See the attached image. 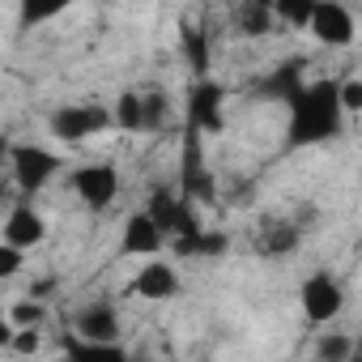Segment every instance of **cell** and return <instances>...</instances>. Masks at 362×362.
Listing matches in <instances>:
<instances>
[{"instance_id": "29", "label": "cell", "mask_w": 362, "mask_h": 362, "mask_svg": "<svg viewBox=\"0 0 362 362\" xmlns=\"http://www.w3.org/2000/svg\"><path fill=\"white\" fill-rule=\"evenodd\" d=\"M354 362H358V358H354Z\"/></svg>"}, {"instance_id": "27", "label": "cell", "mask_w": 362, "mask_h": 362, "mask_svg": "<svg viewBox=\"0 0 362 362\" xmlns=\"http://www.w3.org/2000/svg\"><path fill=\"white\" fill-rule=\"evenodd\" d=\"M5 192H9V188H5V179H0V201H5Z\"/></svg>"}, {"instance_id": "7", "label": "cell", "mask_w": 362, "mask_h": 362, "mask_svg": "<svg viewBox=\"0 0 362 362\" xmlns=\"http://www.w3.org/2000/svg\"><path fill=\"white\" fill-rule=\"evenodd\" d=\"M222 103H226V90L214 77L192 81V90H188V124H192V132H222V124H226Z\"/></svg>"}, {"instance_id": "15", "label": "cell", "mask_w": 362, "mask_h": 362, "mask_svg": "<svg viewBox=\"0 0 362 362\" xmlns=\"http://www.w3.org/2000/svg\"><path fill=\"white\" fill-rule=\"evenodd\" d=\"M354 358H358V345L349 332H328L315 345V362H354Z\"/></svg>"}, {"instance_id": "5", "label": "cell", "mask_w": 362, "mask_h": 362, "mask_svg": "<svg viewBox=\"0 0 362 362\" xmlns=\"http://www.w3.org/2000/svg\"><path fill=\"white\" fill-rule=\"evenodd\" d=\"M311 39L315 43H328V47H349L358 39V22L345 5H337V0H315L311 5V22H307Z\"/></svg>"}, {"instance_id": "17", "label": "cell", "mask_w": 362, "mask_h": 362, "mask_svg": "<svg viewBox=\"0 0 362 362\" xmlns=\"http://www.w3.org/2000/svg\"><path fill=\"white\" fill-rule=\"evenodd\" d=\"M111 124L115 128H128V132H141V94L136 90H124L111 107Z\"/></svg>"}, {"instance_id": "21", "label": "cell", "mask_w": 362, "mask_h": 362, "mask_svg": "<svg viewBox=\"0 0 362 362\" xmlns=\"http://www.w3.org/2000/svg\"><path fill=\"white\" fill-rule=\"evenodd\" d=\"M337 107H341V115H358L362 111V77L337 81Z\"/></svg>"}, {"instance_id": "9", "label": "cell", "mask_w": 362, "mask_h": 362, "mask_svg": "<svg viewBox=\"0 0 362 362\" xmlns=\"http://www.w3.org/2000/svg\"><path fill=\"white\" fill-rule=\"evenodd\" d=\"M132 294L136 298H145V303H166V298H175L179 294V269L170 264V260H145L141 269H136V277H132Z\"/></svg>"}, {"instance_id": "13", "label": "cell", "mask_w": 362, "mask_h": 362, "mask_svg": "<svg viewBox=\"0 0 362 362\" xmlns=\"http://www.w3.org/2000/svg\"><path fill=\"white\" fill-rule=\"evenodd\" d=\"M303 69H307V60L303 56H294V60H281L277 69H273V77L264 81V94H273V98H294L307 81H303Z\"/></svg>"}, {"instance_id": "19", "label": "cell", "mask_w": 362, "mask_h": 362, "mask_svg": "<svg viewBox=\"0 0 362 362\" xmlns=\"http://www.w3.org/2000/svg\"><path fill=\"white\" fill-rule=\"evenodd\" d=\"M311 5H315V0H277V5H273V22H286V26H303L307 30Z\"/></svg>"}, {"instance_id": "6", "label": "cell", "mask_w": 362, "mask_h": 362, "mask_svg": "<svg viewBox=\"0 0 362 362\" xmlns=\"http://www.w3.org/2000/svg\"><path fill=\"white\" fill-rule=\"evenodd\" d=\"M73 192L86 209H107L119 192V170L111 162H86L81 170H73Z\"/></svg>"}, {"instance_id": "18", "label": "cell", "mask_w": 362, "mask_h": 362, "mask_svg": "<svg viewBox=\"0 0 362 362\" xmlns=\"http://www.w3.org/2000/svg\"><path fill=\"white\" fill-rule=\"evenodd\" d=\"M64 9H69L64 0H26L18 18H22V26H26V30H35V26H43V22H56Z\"/></svg>"}, {"instance_id": "23", "label": "cell", "mask_w": 362, "mask_h": 362, "mask_svg": "<svg viewBox=\"0 0 362 362\" xmlns=\"http://www.w3.org/2000/svg\"><path fill=\"white\" fill-rule=\"evenodd\" d=\"M22 264H26V256H22L18 247H9V243H0V281H9L13 273H22Z\"/></svg>"}, {"instance_id": "14", "label": "cell", "mask_w": 362, "mask_h": 362, "mask_svg": "<svg viewBox=\"0 0 362 362\" xmlns=\"http://www.w3.org/2000/svg\"><path fill=\"white\" fill-rule=\"evenodd\" d=\"M235 22L243 35H269L273 30V5H260V0H243L235 9Z\"/></svg>"}, {"instance_id": "16", "label": "cell", "mask_w": 362, "mask_h": 362, "mask_svg": "<svg viewBox=\"0 0 362 362\" xmlns=\"http://www.w3.org/2000/svg\"><path fill=\"white\" fill-rule=\"evenodd\" d=\"M184 56H188V64H192L197 81H201V77H209V39H205V30L184 26Z\"/></svg>"}, {"instance_id": "11", "label": "cell", "mask_w": 362, "mask_h": 362, "mask_svg": "<svg viewBox=\"0 0 362 362\" xmlns=\"http://www.w3.org/2000/svg\"><path fill=\"white\" fill-rule=\"evenodd\" d=\"M162 247H166V235L149 222V214H145V209H141V214H132V218L124 222V239H119V252H124V256L153 260Z\"/></svg>"}, {"instance_id": "10", "label": "cell", "mask_w": 362, "mask_h": 362, "mask_svg": "<svg viewBox=\"0 0 362 362\" xmlns=\"http://www.w3.org/2000/svg\"><path fill=\"white\" fill-rule=\"evenodd\" d=\"M43 239H47V222H43L30 205H13L9 218H5V230H0V243H9V247H18V252L26 256V252H35Z\"/></svg>"}, {"instance_id": "24", "label": "cell", "mask_w": 362, "mask_h": 362, "mask_svg": "<svg viewBox=\"0 0 362 362\" xmlns=\"http://www.w3.org/2000/svg\"><path fill=\"white\" fill-rule=\"evenodd\" d=\"M39 345H43L39 328H18L13 341H9V349H18V354H39Z\"/></svg>"}, {"instance_id": "26", "label": "cell", "mask_w": 362, "mask_h": 362, "mask_svg": "<svg viewBox=\"0 0 362 362\" xmlns=\"http://www.w3.org/2000/svg\"><path fill=\"white\" fill-rule=\"evenodd\" d=\"M9 153H13V145H9V136H5V132H0V170L9 166Z\"/></svg>"}, {"instance_id": "8", "label": "cell", "mask_w": 362, "mask_h": 362, "mask_svg": "<svg viewBox=\"0 0 362 362\" xmlns=\"http://www.w3.org/2000/svg\"><path fill=\"white\" fill-rule=\"evenodd\" d=\"M73 337L90 345H119V315L111 303H90L73 315Z\"/></svg>"}, {"instance_id": "25", "label": "cell", "mask_w": 362, "mask_h": 362, "mask_svg": "<svg viewBox=\"0 0 362 362\" xmlns=\"http://www.w3.org/2000/svg\"><path fill=\"white\" fill-rule=\"evenodd\" d=\"M9 341H13V324L5 320V311H0V349H9Z\"/></svg>"}, {"instance_id": "4", "label": "cell", "mask_w": 362, "mask_h": 362, "mask_svg": "<svg viewBox=\"0 0 362 362\" xmlns=\"http://www.w3.org/2000/svg\"><path fill=\"white\" fill-rule=\"evenodd\" d=\"M298 307L311 324H332L341 311H345V290L332 273H311L303 286H298Z\"/></svg>"}, {"instance_id": "12", "label": "cell", "mask_w": 362, "mask_h": 362, "mask_svg": "<svg viewBox=\"0 0 362 362\" xmlns=\"http://www.w3.org/2000/svg\"><path fill=\"white\" fill-rule=\"evenodd\" d=\"M64 358L69 362H136L124 345H90V341H77L73 332L64 337Z\"/></svg>"}, {"instance_id": "28", "label": "cell", "mask_w": 362, "mask_h": 362, "mask_svg": "<svg viewBox=\"0 0 362 362\" xmlns=\"http://www.w3.org/2000/svg\"><path fill=\"white\" fill-rule=\"evenodd\" d=\"M60 362H69V358H60Z\"/></svg>"}, {"instance_id": "22", "label": "cell", "mask_w": 362, "mask_h": 362, "mask_svg": "<svg viewBox=\"0 0 362 362\" xmlns=\"http://www.w3.org/2000/svg\"><path fill=\"white\" fill-rule=\"evenodd\" d=\"M166 119V94H141V132Z\"/></svg>"}, {"instance_id": "20", "label": "cell", "mask_w": 362, "mask_h": 362, "mask_svg": "<svg viewBox=\"0 0 362 362\" xmlns=\"http://www.w3.org/2000/svg\"><path fill=\"white\" fill-rule=\"evenodd\" d=\"M5 320L13 324V332H18V328H39V320H43V303H35V298H18V303L5 311Z\"/></svg>"}, {"instance_id": "1", "label": "cell", "mask_w": 362, "mask_h": 362, "mask_svg": "<svg viewBox=\"0 0 362 362\" xmlns=\"http://www.w3.org/2000/svg\"><path fill=\"white\" fill-rule=\"evenodd\" d=\"M345 115L337 107V81H311L290 98V145H320L341 136Z\"/></svg>"}, {"instance_id": "3", "label": "cell", "mask_w": 362, "mask_h": 362, "mask_svg": "<svg viewBox=\"0 0 362 362\" xmlns=\"http://www.w3.org/2000/svg\"><path fill=\"white\" fill-rule=\"evenodd\" d=\"M9 166H13V184L30 197V192H43L52 184L56 170H64V158L47 145H13Z\"/></svg>"}, {"instance_id": "2", "label": "cell", "mask_w": 362, "mask_h": 362, "mask_svg": "<svg viewBox=\"0 0 362 362\" xmlns=\"http://www.w3.org/2000/svg\"><path fill=\"white\" fill-rule=\"evenodd\" d=\"M111 128V107L107 103H64L52 111V136L60 145H81L98 132Z\"/></svg>"}]
</instances>
